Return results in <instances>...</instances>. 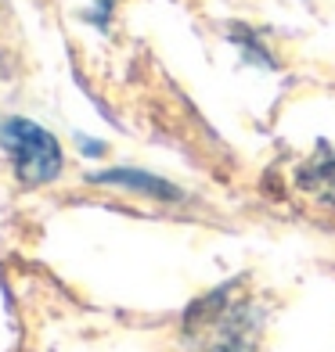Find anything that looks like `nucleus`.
<instances>
[{
	"instance_id": "20e7f679",
	"label": "nucleus",
	"mask_w": 335,
	"mask_h": 352,
	"mask_svg": "<svg viewBox=\"0 0 335 352\" xmlns=\"http://www.w3.org/2000/svg\"><path fill=\"white\" fill-rule=\"evenodd\" d=\"M101 184H123V187H137V190H148V195H159V198H177V187H170L166 180H155V176H145V173H130V169H112V173H101L94 176Z\"/></svg>"
},
{
	"instance_id": "7ed1b4c3",
	"label": "nucleus",
	"mask_w": 335,
	"mask_h": 352,
	"mask_svg": "<svg viewBox=\"0 0 335 352\" xmlns=\"http://www.w3.org/2000/svg\"><path fill=\"white\" fill-rule=\"evenodd\" d=\"M296 180H299L303 190H310L314 198H321V201L335 205V148L321 144V148H317V155L299 169Z\"/></svg>"
},
{
	"instance_id": "f03ea898",
	"label": "nucleus",
	"mask_w": 335,
	"mask_h": 352,
	"mask_svg": "<svg viewBox=\"0 0 335 352\" xmlns=\"http://www.w3.org/2000/svg\"><path fill=\"white\" fill-rule=\"evenodd\" d=\"M0 144L11 155L14 173L26 184H51L61 173V148L43 126L29 119H8L0 126Z\"/></svg>"
},
{
	"instance_id": "f257e3e1",
	"label": "nucleus",
	"mask_w": 335,
	"mask_h": 352,
	"mask_svg": "<svg viewBox=\"0 0 335 352\" xmlns=\"http://www.w3.org/2000/svg\"><path fill=\"white\" fill-rule=\"evenodd\" d=\"M263 316L242 292V284H223L187 309L184 345L187 352H260Z\"/></svg>"
}]
</instances>
